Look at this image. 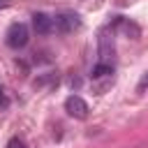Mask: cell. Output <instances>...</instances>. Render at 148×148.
I'll use <instances>...</instances> for the list:
<instances>
[{
  "label": "cell",
  "instance_id": "cell-1",
  "mask_svg": "<svg viewBox=\"0 0 148 148\" xmlns=\"http://www.w3.org/2000/svg\"><path fill=\"white\" fill-rule=\"evenodd\" d=\"M97 44H99V62H104V65H111V60H113V51H116V46H113V30L111 28H102L99 30V37H97Z\"/></svg>",
  "mask_w": 148,
  "mask_h": 148
},
{
  "label": "cell",
  "instance_id": "cell-2",
  "mask_svg": "<svg viewBox=\"0 0 148 148\" xmlns=\"http://www.w3.org/2000/svg\"><path fill=\"white\" fill-rule=\"evenodd\" d=\"M5 42L9 49H23L28 44V28L23 23H12L7 35H5Z\"/></svg>",
  "mask_w": 148,
  "mask_h": 148
},
{
  "label": "cell",
  "instance_id": "cell-3",
  "mask_svg": "<svg viewBox=\"0 0 148 148\" xmlns=\"http://www.w3.org/2000/svg\"><path fill=\"white\" fill-rule=\"evenodd\" d=\"M53 25H56V30H60V32L67 35V32H74V30L81 28V18L74 12H62V14H58L53 18Z\"/></svg>",
  "mask_w": 148,
  "mask_h": 148
},
{
  "label": "cell",
  "instance_id": "cell-4",
  "mask_svg": "<svg viewBox=\"0 0 148 148\" xmlns=\"http://www.w3.org/2000/svg\"><path fill=\"white\" fill-rule=\"evenodd\" d=\"M65 111H67L72 118L83 120V118L88 116V104H86L83 97H79V95H69V97L65 99Z\"/></svg>",
  "mask_w": 148,
  "mask_h": 148
},
{
  "label": "cell",
  "instance_id": "cell-5",
  "mask_svg": "<svg viewBox=\"0 0 148 148\" xmlns=\"http://www.w3.org/2000/svg\"><path fill=\"white\" fill-rule=\"evenodd\" d=\"M32 28H35V32H39V35H49L51 30H56L53 16H49V14H44V12H37V14L32 16Z\"/></svg>",
  "mask_w": 148,
  "mask_h": 148
},
{
  "label": "cell",
  "instance_id": "cell-6",
  "mask_svg": "<svg viewBox=\"0 0 148 148\" xmlns=\"http://www.w3.org/2000/svg\"><path fill=\"white\" fill-rule=\"evenodd\" d=\"M116 28H118L120 32H125L130 39H136V37L141 35L139 25H136V23H132L130 18H123V16H118V18H116Z\"/></svg>",
  "mask_w": 148,
  "mask_h": 148
},
{
  "label": "cell",
  "instance_id": "cell-7",
  "mask_svg": "<svg viewBox=\"0 0 148 148\" xmlns=\"http://www.w3.org/2000/svg\"><path fill=\"white\" fill-rule=\"evenodd\" d=\"M109 74H113V67H111V65L97 62V65L92 67V79H102V76H109Z\"/></svg>",
  "mask_w": 148,
  "mask_h": 148
},
{
  "label": "cell",
  "instance_id": "cell-8",
  "mask_svg": "<svg viewBox=\"0 0 148 148\" xmlns=\"http://www.w3.org/2000/svg\"><path fill=\"white\" fill-rule=\"evenodd\" d=\"M146 88H148V72H146V74L139 79V83H136V92H143Z\"/></svg>",
  "mask_w": 148,
  "mask_h": 148
},
{
  "label": "cell",
  "instance_id": "cell-9",
  "mask_svg": "<svg viewBox=\"0 0 148 148\" xmlns=\"http://www.w3.org/2000/svg\"><path fill=\"white\" fill-rule=\"evenodd\" d=\"M7 148H25V143L21 139H9L7 141Z\"/></svg>",
  "mask_w": 148,
  "mask_h": 148
},
{
  "label": "cell",
  "instance_id": "cell-10",
  "mask_svg": "<svg viewBox=\"0 0 148 148\" xmlns=\"http://www.w3.org/2000/svg\"><path fill=\"white\" fill-rule=\"evenodd\" d=\"M12 5V0H0V9H5V7H9Z\"/></svg>",
  "mask_w": 148,
  "mask_h": 148
},
{
  "label": "cell",
  "instance_id": "cell-11",
  "mask_svg": "<svg viewBox=\"0 0 148 148\" xmlns=\"http://www.w3.org/2000/svg\"><path fill=\"white\" fill-rule=\"evenodd\" d=\"M0 97H2V92H0Z\"/></svg>",
  "mask_w": 148,
  "mask_h": 148
}]
</instances>
